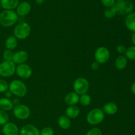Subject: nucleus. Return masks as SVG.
<instances>
[{
  "label": "nucleus",
  "mask_w": 135,
  "mask_h": 135,
  "mask_svg": "<svg viewBox=\"0 0 135 135\" xmlns=\"http://www.w3.org/2000/svg\"><path fill=\"white\" fill-rule=\"evenodd\" d=\"M18 15L13 10H4L0 13V25L3 27H11L17 22Z\"/></svg>",
  "instance_id": "nucleus-1"
},
{
  "label": "nucleus",
  "mask_w": 135,
  "mask_h": 135,
  "mask_svg": "<svg viewBox=\"0 0 135 135\" xmlns=\"http://www.w3.org/2000/svg\"><path fill=\"white\" fill-rule=\"evenodd\" d=\"M9 90L12 94L22 98L26 96L27 93V87L23 82L19 80H14L9 84Z\"/></svg>",
  "instance_id": "nucleus-2"
},
{
  "label": "nucleus",
  "mask_w": 135,
  "mask_h": 135,
  "mask_svg": "<svg viewBox=\"0 0 135 135\" xmlns=\"http://www.w3.org/2000/svg\"><path fill=\"white\" fill-rule=\"evenodd\" d=\"M105 118V113L100 108H95L88 112L86 121L91 125H97L101 123Z\"/></svg>",
  "instance_id": "nucleus-3"
},
{
  "label": "nucleus",
  "mask_w": 135,
  "mask_h": 135,
  "mask_svg": "<svg viewBox=\"0 0 135 135\" xmlns=\"http://www.w3.org/2000/svg\"><path fill=\"white\" fill-rule=\"evenodd\" d=\"M31 28L28 23L22 22L18 23L15 27L13 34L15 36L18 40H25L27 38L30 34Z\"/></svg>",
  "instance_id": "nucleus-4"
},
{
  "label": "nucleus",
  "mask_w": 135,
  "mask_h": 135,
  "mask_svg": "<svg viewBox=\"0 0 135 135\" xmlns=\"http://www.w3.org/2000/svg\"><path fill=\"white\" fill-rule=\"evenodd\" d=\"M89 82L86 79L79 77L75 80L73 83V89L75 93L79 95L86 94L89 90Z\"/></svg>",
  "instance_id": "nucleus-5"
},
{
  "label": "nucleus",
  "mask_w": 135,
  "mask_h": 135,
  "mask_svg": "<svg viewBox=\"0 0 135 135\" xmlns=\"http://www.w3.org/2000/svg\"><path fill=\"white\" fill-rule=\"evenodd\" d=\"M16 71V65L13 61H4L0 63V76L10 77Z\"/></svg>",
  "instance_id": "nucleus-6"
},
{
  "label": "nucleus",
  "mask_w": 135,
  "mask_h": 135,
  "mask_svg": "<svg viewBox=\"0 0 135 135\" xmlns=\"http://www.w3.org/2000/svg\"><path fill=\"white\" fill-rule=\"evenodd\" d=\"M117 11V14L122 15H129L131 13L133 10L134 5L132 2L127 0H124L122 1H117L115 3L113 6Z\"/></svg>",
  "instance_id": "nucleus-7"
},
{
  "label": "nucleus",
  "mask_w": 135,
  "mask_h": 135,
  "mask_svg": "<svg viewBox=\"0 0 135 135\" xmlns=\"http://www.w3.org/2000/svg\"><path fill=\"white\" fill-rule=\"evenodd\" d=\"M13 113L15 117L20 120L27 119L30 115V109L26 105L18 104L15 105L13 109Z\"/></svg>",
  "instance_id": "nucleus-8"
},
{
  "label": "nucleus",
  "mask_w": 135,
  "mask_h": 135,
  "mask_svg": "<svg viewBox=\"0 0 135 135\" xmlns=\"http://www.w3.org/2000/svg\"><path fill=\"white\" fill-rule=\"evenodd\" d=\"M110 57V52L107 47L101 46L96 49L94 53L95 60L99 64L107 63Z\"/></svg>",
  "instance_id": "nucleus-9"
},
{
  "label": "nucleus",
  "mask_w": 135,
  "mask_h": 135,
  "mask_svg": "<svg viewBox=\"0 0 135 135\" xmlns=\"http://www.w3.org/2000/svg\"><path fill=\"white\" fill-rule=\"evenodd\" d=\"M15 73L21 79H28L32 75V70L28 65L23 63L16 67Z\"/></svg>",
  "instance_id": "nucleus-10"
},
{
  "label": "nucleus",
  "mask_w": 135,
  "mask_h": 135,
  "mask_svg": "<svg viewBox=\"0 0 135 135\" xmlns=\"http://www.w3.org/2000/svg\"><path fill=\"white\" fill-rule=\"evenodd\" d=\"M28 53L24 50H21L15 53L12 61L15 65H21L25 63L28 60Z\"/></svg>",
  "instance_id": "nucleus-11"
},
{
  "label": "nucleus",
  "mask_w": 135,
  "mask_h": 135,
  "mask_svg": "<svg viewBox=\"0 0 135 135\" xmlns=\"http://www.w3.org/2000/svg\"><path fill=\"white\" fill-rule=\"evenodd\" d=\"M18 135H40V131L34 125L27 124L21 128Z\"/></svg>",
  "instance_id": "nucleus-12"
},
{
  "label": "nucleus",
  "mask_w": 135,
  "mask_h": 135,
  "mask_svg": "<svg viewBox=\"0 0 135 135\" xmlns=\"http://www.w3.org/2000/svg\"><path fill=\"white\" fill-rule=\"evenodd\" d=\"M2 132L4 135H18L19 129L15 123L8 122L3 127Z\"/></svg>",
  "instance_id": "nucleus-13"
},
{
  "label": "nucleus",
  "mask_w": 135,
  "mask_h": 135,
  "mask_svg": "<svg viewBox=\"0 0 135 135\" xmlns=\"http://www.w3.org/2000/svg\"><path fill=\"white\" fill-rule=\"evenodd\" d=\"M31 11V5L27 1H22L19 3L17 7V14L18 16L24 17L27 15Z\"/></svg>",
  "instance_id": "nucleus-14"
},
{
  "label": "nucleus",
  "mask_w": 135,
  "mask_h": 135,
  "mask_svg": "<svg viewBox=\"0 0 135 135\" xmlns=\"http://www.w3.org/2000/svg\"><path fill=\"white\" fill-rule=\"evenodd\" d=\"M79 95L75 92H69L65 96V102L69 105H76L79 102Z\"/></svg>",
  "instance_id": "nucleus-15"
},
{
  "label": "nucleus",
  "mask_w": 135,
  "mask_h": 135,
  "mask_svg": "<svg viewBox=\"0 0 135 135\" xmlns=\"http://www.w3.org/2000/svg\"><path fill=\"white\" fill-rule=\"evenodd\" d=\"M19 0H0L1 7L5 10H13L17 7Z\"/></svg>",
  "instance_id": "nucleus-16"
},
{
  "label": "nucleus",
  "mask_w": 135,
  "mask_h": 135,
  "mask_svg": "<svg viewBox=\"0 0 135 135\" xmlns=\"http://www.w3.org/2000/svg\"><path fill=\"white\" fill-rule=\"evenodd\" d=\"M125 24L128 30L135 32V13L127 15L125 18Z\"/></svg>",
  "instance_id": "nucleus-17"
},
{
  "label": "nucleus",
  "mask_w": 135,
  "mask_h": 135,
  "mask_svg": "<svg viewBox=\"0 0 135 135\" xmlns=\"http://www.w3.org/2000/svg\"><path fill=\"white\" fill-rule=\"evenodd\" d=\"M102 110L105 114L113 115H115L117 113V110H118V108H117V105L115 103L108 102L106 103L103 106Z\"/></svg>",
  "instance_id": "nucleus-18"
},
{
  "label": "nucleus",
  "mask_w": 135,
  "mask_h": 135,
  "mask_svg": "<svg viewBox=\"0 0 135 135\" xmlns=\"http://www.w3.org/2000/svg\"><path fill=\"white\" fill-rule=\"evenodd\" d=\"M14 108V104L10 99L6 98H0V109L5 112L12 110Z\"/></svg>",
  "instance_id": "nucleus-19"
},
{
  "label": "nucleus",
  "mask_w": 135,
  "mask_h": 135,
  "mask_svg": "<svg viewBox=\"0 0 135 135\" xmlns=\"http://www.w3.org/2000/svg\"><path fill=\"white\" fill-rule=\"evenodd\" d=\"M80 114V109L76 105H69L65 110V115L69 119H75Z\"/></svg>",
  "instance_id": "nucleus-20"
},
{
  "label": "nucleus",
  "mask_w": 135,
  "mask_h": 135,
  "mask_svg": "<svg viewBox=\"0 0 135 135\" xmlns=\"http://www.w3.org/2000/svg\"><path fill=\"white\" fill-rule=\"evenodd\" d=\"M18 45V42H17V39L14 35L9 36L7 37L5 42V46L6 47L7 50H13L17 47Z\"/></svg>",
  "instance_id": "nucleus-21"
},
{
  "label": "nucleus",
  "mask_w": 135,
  "mask_h": 135,
  "mask_svg": "<svg viewBox=\"0 0 135 135\" xmlns=\"http://www.w3.org/2000/svg\"><path fill=\"white\" fill-rule=\"evenodd\" d=\"M58 125L61 129L67 130L71 126V121L66 115H61L58 119Z\"/></svg>",
  "instance_id": "nucleus-22"
},
{
  "label": "nucleus",
  "mask_w": 135,
  "mask_h": 135,
  "mask_svg": "<svg viewBox=\"0 0 135 135\" xmlns=\"http://www.w3.org/2000/svg\"><path fill=\"white\" fill-rule=\"evenodd\" d=\"M115 65L118 70H123L127 65V59L126 57L121 55L117 57L115 61Z\"/></svg>",
  "instance_id": "nucleus-23"
},
{
  "label": "nucleus",
  "mask_w": 135,
  "mask_h": 135,
  "mask_svg": "<svg viewBox=\"0 0 135 135\" xmlns=\"http://www.w3.org/2000/svg\"><path fill=\"white\" fill-rule=\"evenodd\" d=\"M91 102H92V98H91L90 96L87 94L80 95V98H79V103L83 106H88L91 104Z\"/></svg>",
  "instance_id": "nucleus-24"
},
{
  "label": "nucleus",
  "mask_w": 135,
  "mask_h": 135,
  "mask_svg": "<svg viewBox=\"0 0 135 135\" xmlns=\"http://www.w3.org/2000/svg\"><path fill=\"white\" fill-rule=\"evenodd\" d=\"M125 57L129 60H134L135 59V46H131L127 48L125 52Z\"/></svg>",
  "instance_id": "nucleus-25"
},
{
  "label": "nucleus",
  "mask_w": 135,
  "mask_h": 135,
  "mask_svg": "<svg viewBox=\"0 0 135 135\" xmlns=\"http://www.w3.org/2000/svg\"><path fill=\"white\" fill-rule=\"evenodd\" d=\"M104 14L107 18H112L117 15V11L114 7H112L107 8Z\"/></svg>",
  "instance_id": "nucleus-26"
},
{
  "label": "nucleus",
  "mask_w": 135,
  "mask_h": 135,
  "mask_svg": "<svg viewBox=\"0 0 135 135\" xmlns=\"http://www.w3.org/2000/svg\"><path fill=\"white\" fill-rule=\"evenodd\" d=\"M9 119V117L7 112L0 109V125L3 126L4 125L7 123Z\"/></svg>",
  "instance_id": "nucleus-27"
},
{
  "label": "nucleus",
  "mask_w": 135,
  "mask_h": 135,
  "mask_svg": "<svg viewBox=\"0 0 135 135\" xmlns=\"http://www.w3.org/2000/svg\"><path fill=\"white\" fill-rule=\"evenodd\" d=\"M13 55L14 54L11 50H5L3 53V57L5 61H12L13 60Z\"/></svg>",
  "instance_id": "nucleus-28"
},
{
  "label": "nucleus",
  "mask_w": 135,
  "mask_h": 135,
  "mask_svg": "<svg viewBox=\"0 0 135 135\" xmlns=\"http://www.w3.org/2000/svg\"><path fill=\"white\" fill-rule=\"evenodd\" d=\"M40 135H54V131L51 127H46L40 131Z\"/></svg>",
  "instance_id": "nucleus-29"
},
{
  "label": "nucleus",
  "mask_w": 135,
  "mask_h": 135,
  "mask_svg": "<svg viewBox=\"0 0 135 135\" xmlns=\"http://www.w3.org/2000/svg\"><path fill=\"white\" fill-rule=\"evenodd\" d=\"M9 90V84L3 79H0V93H5Z\"/></svg>",
  "instance_id": "nucleus-30"
},
{
  "label": "nucleus",
  "mask_w": 135,
  "mask_h": 135,
  "mask_svg": "<svg viewBox=\"0 0 135 135\" xmlns=\"http://www.w3.org/2000/svg\"><path fill=\"white\" fill-rule=\"evenodd\" d=\"M85 135H102V133L100 129L94 127L88 131Z\"/></svg>",
  "instance_id": "nucleus-31"
},
{
  "label": "nucleus",
  "mask_w": 135,
  "mask_h": 135,
  "mask_svg": "<svg viewBox=\"0 0 135 135\" xmlns=\"http://www.w3.org/2000/svg\"><path fill=\"white\" fill-rule=\"evenodd\" d=\"M101 2L103 5L109 8L114 6L115 3V0H101Z\"/></svg>",
  "instance_id": "nucleus-32"
},
{
  "label": "nucleus",
  "mask_w": 135,
  "mask_h": 135,
  "mask_svg": "<svg viewBox=\"0 0 135 135\" xmlns=\"http://www.w3.org/2000/svg\"><path fill=\"white\" fill-rule=\"evenodd\" d=\"M116 50H117V52L120 54H125V52H126L127 47H125V46L123 44L118 45L116 47Z\"/></svg>",
  "instance_id": "nucleus-33"
},
{
  "label": "nucleus",
  "mask_w": 135,
  "mask_h": 135,
  "mask_svg": "<svg viewBox=\"0 0 135 135\" xmlns=\"http://www.w3.org/2000/svg\"><path fill=\"white\" fill-rule=\"evenodd\" d=\"M99 67H100V64L98 63H97L96 61L93 62L91 64V69H92V70H94V71L98 70L99 69Z\"/></svg>",
  "instance_id": "nucleus-34"
},
{
  "label": "nucleus",
  "mask_w": 135,
  "mask_h": 135,
  "mask_svg": "<svg viewBox=\"0 0 135 135\" xmlns=\"http://www.w3.org/2000/svg\"><path fill=\"white\" fill-rule=\"evenodd\" d=\"M12 95L13 94H12V93L10 92V90H7L6 92H5V98H6L9 99L11 97Z\"/></svg>",
  "instance_id": "nucleus-35"
},
{
  "label": "nucleus",
  "mask_w": 135,
  "mask_h": 135,
  "mask_svg": "<svg viewBox=\"0 0 135 135\" xmlns=\"http://www.w3.org/2000/svg\"><path fill=\"white\" fill-rule=\"evenodd\" d=\"M131 41L133 45L135 46V32H133V34H132L131 36Z\"/></svg>",
  "instance_id": "nucleus-36"
},
{
  "label": "nucleus",
  "mask_w": 135,
  "mask_h": 135,
  "mask_svg": "<svg viewBox=\"0 0 135 135\" xmlns=\"http://www.w3.org/2000/svg\"><path fill=\"white\" fill-rule=\"evenodd\" d=\"M131 91L133 94L135 95V82L133 83L131 86Z\"/></svg>",
  "instance_id": "nucleus-37"
},
{
  "label": "nucleus",
  "mask_w": 135,
  "mask_h": 135,
  "mask_svg": "<svg viewBox=\"0 0 135 135\" xmlns=\"http://www.w3.org/2000/svg\"><path fill=\"white\" fill-rule=\"evenodd\" d=\"M12 102H13V104H14V105H18V104H19V101H18V100L17 98L14 99V100H13V101H12Z\"/></svg>",
  "instance_id": "nucleus-38"
},
{
  "label": "nucleus",
  "mask_w": 135,
  "mask_h": 135,
  "mask_svg": "<svg viewBox=\"0 0 135 135\" xmlns=\"http://www.w3.org/2000/svg\"><path fill=\"white\" fill-rule=\"evenodd\" d=\"M35 1L37 4H38V5H41V4L43 3L44 0H35Z\"/></svg>",
  "instance_id": "nucleus-39"
},
{
  "label": "nucleus",
  "mask_w": 135,
  "mask_h": 135,
  "mask_svg": "<svg viewBox=\"0 0 135 135\" xmlns=\"http://www.w3.org/2000/svg\"><path fill=\"white\" fill-rule=\"evenodd\" d=\"M115 1H117H117H124V0H115Z\"/></svg>",
  "instance_id": "nucleus-40"
},
{
  "label": "nucleus",
  "mask_w": 135,
  "mask_h": 135,
  "mask_svg": "<svg viewBox=\"0 0 135 135\" xmlns=\"http://www.w3.org/2000/svg\"><path fill=\"white\" fill-rule=\"evenodd\" d=\"M1 5H0V9H1Z\"/></svg>",
  "instance_id": "nucleus-41"
},
{
  "label": "nucleus",
  "mask_w": 135,
  "mask_h": 135,
  "mask_svg": "<svg viewBox=\"0 0 135 135\" xmlns=\"http://www.w3.org/2000/svg\"><path fill=\"white\" fill-rule=\"evenodd\" d=\"M44 1H45V0H44Z\"/></svg>",
  "instance_id": "nucleus-42"
}]
</instances>
